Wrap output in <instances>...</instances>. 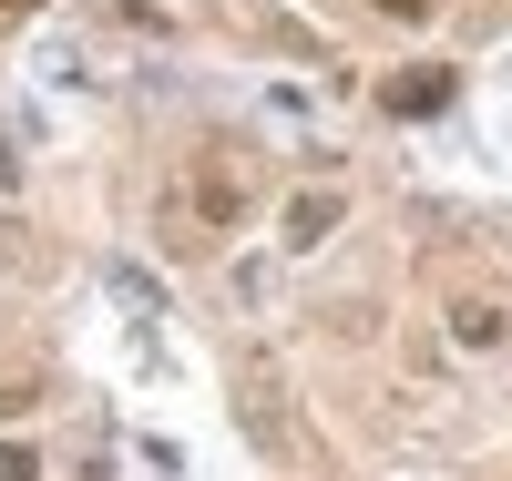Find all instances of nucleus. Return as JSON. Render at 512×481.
Masks as SVG:
<instances>
[{"instance_id":"1","label":"nucleus","mask_w":512,"mask_h":481,"mask_svg":"<svg viewBox=\"0 0 512 481\" xmlns=\"http://www.w3.org/2000/svg\"><path fill=\"white\" fill-rule=\"evenodd\" d=\"M185 205L205 215V226H236V215L256 205V174H246L236 154H205V164H195V185H185Z\"/></svg>"},{"instance_id":"2","label":"nucleus","mask_w":512,"mask_h":481,"mask_svg":"<svg viewBox=\"0 0 512 481\" xmlns=\"http://www.w3.org/2000/svg\"><path fill=\"white\" fill-rule=\"evenodd\" d=\"M451 82H461L451 62H410V72H390V82H379V103H390L400 123H420V113H441V103H451Z\"/></svg>"},{"instance_id":"3","label":"nucleus","mask_w":512,"mask_h":481,"mask_svg":"<svg viewBox=\"0 0 512 481\" xmlns=\"http://www.w3.org/2000/svg\"><path fill=\"white\" fill-rule=\"evenodd\" d=\"M451 338L461 348H502L512 338V308H502V297H451Z\"/></svg>"},{"instance_id":"4","label":"nucleus","mask_w":512,"mask_h":481,"mask_svg":"<svg viewBox=\"0 0 512 481\" xmlns=\"http://www.w3.org/2000/svg\"><path fill=\"white\" fill-rule=\"evenodd\" d=\"M338 215H349V205H338L328 185H318V195H297V205H287V246H297V256L328 246V236H338Z\"/></svg>"},{"instance_id":"5","label":"nucleus","mask_w":512,"mask_h":481,"mask_svg":"<svg viewBox=\"0 0 512 481\" xmlns=\"http://www.w3.org/2000/svg\"><path fill=\"white\" fill-rule=\"evenodd\" d=\"M113 297H123V308H134V318H154V308H164V287H154L144 267H113Z\"/></svg>"},{"instance_id":"6","label":"nucleus","mask_w":512,"mask_h":481,"mask_svg":"<svg viewBox=\"0 0 512 481\" xmlns=\"http://www.w3.org/2000/svg\"><path fill=\"white\" fill-rule=\"evenodd\" d=\"M0 481H41V461H31L21 441H0Z\"/></svg>"},{"instance_id":"7","label":"nucleus","mask_w":512,"mask_h":481,"mask_svg":"<svg viewBox=\"0 0 512 481\" xmlns=\"http://www.w3.org/2000/svg\"><path fill=\"white\" fill-rule=\"evenodd\" d=\"M11 185H21V144L0 134V195H11Z\"/></svg>"},{"instance_id":"8","label":"nucleus","mask_w":512,"mask_h":481,"mask_svg":"<svg viewBox=\"0 0 512 481\" xmlns=\"http://www.w3.org/2000/svg\"><path fill=\"white\" fill-rule=\"evenodd\" d=\"M379 11H390V21H420V11H441V0H379Z\"/></svg>"},{"instance_id":"9","label":"nucleus","mask_w":512,"mask_h":481,"mask_svg":"<svg viewBox=\"0 0 512 481\" xmlns=\"http://www.w3.org/2000/svg\"><path fill=\"white\" fill-rule=\"evenodd\" d=\"M0 11H31V0H0Z\"/></svg>"}]
</instances>
